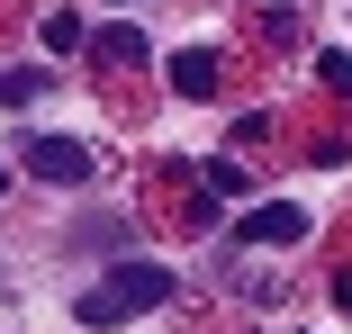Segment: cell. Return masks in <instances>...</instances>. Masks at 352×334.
Segmentation results:
<instances>
[{
  "label": "cell",
  "mask_w": 352,
  "mask_h": 334,
  "mask_svg": "<svg viewBox=\"0 0 352 334\" xmlns=\"http://www.w3.org/2000/svg\"><path fill=\"white\" fill-rule=\"evenodd\" d=\"M172 289H181L172 262H118V271H100V289L73 298V316H82V325H126V316H154Z\"/></svg>",
  "instance_id": "1"
},
{
  "label": "cell",
  "mask_w": 352,
  "mask_h": 334,
  "mask_svg": "<svg viewBox=\"0 0 352 334\" xmlns=\"http://www.w3.org/2000/svg\"><path fill=\"white\" fill-rule=\"evenodd\" d=\"M19 163H28L36 181H54V190H82L100 154H91L82 136H28V145H19Z\"/></svg>",
  "instance_id": "2"
},
{
  "label": "cell",
  "mask_w": 352,
  "mask_h": 334,
  "mask_svg": "<svg viewBox=\"0 0 352 334\" xmlns=\"http://www.w3.org/2000/svg\"><path fill=\"white\" fill-rule=\"evenodd\" d=\"M235 235H244V244H307V208H298V199H262Z\"/></svg>",
  "instance_id": "3"
},
{
  "label": "cell",
  "mask_w": 352,
  "mask_h": 334,
  "mask_svg": "<svg viewBox=\"0 0 352 334\" xmlns=\"http://www.w3.org/2000/svg\"><path fill=\"white\" fill-rule=\"evenodd\" d=\"M172 91L181 100H208V91H217V54H208V45H181L172 54Z\"/></svg>",
  "instance_id": "4"
},
{
  "label": "cell",
  "mask_w": 352,
  "mask_h": 334,
  "mask_svg": "<svg viewBox=\"0 0 352 334\" xmlns=\"http://www.w3.org/2000/svg\"><path fill=\"white\" fill-rule=\"evenodd\" d=\"M91 54H100V63H145L154 45H145V27H126V19H109V27L91 36Z\"/></svg>",
  "instance_id": "5"
},
{
  "label": "cell",
  "mask_w": 352,
  "mask_h": 334,
  "mask_svg": "<svg viewBox=\"0 0 352 334\" xmlns=\"http://www.w3.org/2000/svg\"><path fill=\"white\" fill-rule=\"evenodd\" d=\"M82 36H91V27H82V10H45V45H54V54H73Z\"/></svg>",
  "instance_id": "6"
},
{
  "label": "cell",
  "mask_w": 352,
  "mask_h": 334,
  "mask_svg": "<svg viewBox=\"0 0 352 334\" xmlns=\"http://www.w3.org/2000/svg\"><path fill=\"white\" fill-rule=\"evenodd\" d=\"M316 82H325L334 100H352V54H343V45H325V54H316Z\"/></svg>",
  "instance_id": "7"
},
{
  "label": "cell",
  "mask_w": 352,
  "mask_h": 334,
  "mask_svg": "<svg viewBox=\"0 0 352 334\" xmlns=\"http://www.w3.org/2000/svg\"><path fill=\"white\" fill-rule=\"evenodd\" d=\"M45 91V73H36V63H19V73H0V100H10V109H28Z\"/></svg>",
  "instance_id": "8"
},
{
  "label": "cell",
  "mask_w": 352,
  "mask_h": 334,
  "mask_svg": "<svg viewBox=\"0 0 352 334\" xmlns=\"http://www.w3.org/2000/svg\"><path fill=\"white\" fill-rule=\"evenodd\" d=\"M208 199H244V163H235V154L208 163Z\"/></svg>",
  "instance_id": "9"
},
{
  "label": "cell",
  "mask_w": 352,
  "mask_h": 334,
  "mask_svg": "<svg viewBox=\"0 0 352 334\" xmlns=\"http://www.w3.org/2000/svg\"><path fill=\"white\" fill-rule=\"evenodd\" d=\"M73 244H82V253H118V244H126V226H82Z\"/></svg>",
  "instance_id": "10"
},
{
  "label": "cell",
  "mask_w": 352,
  "mask_h": 334,
  "mask_svg": "<svg viewBox=\"0 0 352 334\" xmlns=\"http://www.w3.org/2000/svg\"><path fill=\"white\" fill-rule=\"evenodd\" d=\"M334 307H343V316H352V271H343V280H334Z\"/></svg>",
  "instance_id": "11"
},
{
  "label": "cell",
  "mask_w": 352,
  "mask_h": 334,
  "mask_svg": "<svg viewBox=\"0 0 352 334\" xmlns=\"http://www.w3.org/2000/svg\"><path fill=\"white\" fill-rule=\"evenodd\" d=\"M0 190H10V163H0Z\"/></svg>",
  "instance_id": "12"
}]
</instances>
